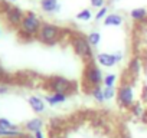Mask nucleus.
<instances>
[{
	"instance_id": "obj_1",
	"label": "nucleus",
	"mask_w": 147,
	"mask_h": 138,
	"mask_svg": "<svg viewBox=\"0 0 147 138\" xmlns=\"http://www.w3.org/2000/svg\"><path fill=\"white\" fill-rule=\"evenodd\" d=\"M42 20L40 17L35 13V12H26L25 13V17L18 29V36L20 40H25V42H29V40H33L38 38V33L40 30V26H42Z\"/></svg>"
},
{
	"instance_id": "obj_2",
	"label": "nucleus",
	"mask_w": 147,
	"mask_h": 138,
	"mask_svg": "<svg viewBox=\"0 0 147 138\" xmlns=\"http://www.w3.org/2000/svg\"><path fill=\"white\" fill-rule=\"evenodd\" d=\"M102 82H104V75L100 65L95 60L85 63L84 71H82V81H81L82 89L87 94H91V91L97 86H101Z\"/></svg>"
},
{
	"instance_id": "obj_3",
	"label": "nucleus",
	"mask_w": 147,
	"mask_h": 138,
	"mask_svg": "<svg viewBox=\"0 0 147 138\" xmlns=\"http://www.w3.org/2000/svg\"><path fill=\"white\" fill-rule=\"evenodd\" d=\"M66 32H69L68 29H63L55 23L51 22H43L40 26V30L38 33V40L46 46H53L59 42H62V39L66 36Z\"/></svg>"
},
{
	"instance_id": "obj_4",
	"label": "nucleus",
	"mask_w": 147,
	"mask_h": 138,
	"mask_svg": "<svg viewBox=\"0 0 147 138\" xmlns=\"http://www.w3.org/2000/svg\"><path fill=\"white\" fill-rule=\"evenodd\" d=\"M69 45L72 46L75 55L84 62V63H88L91 60H94V48L88 43L87 40V36L80 33V32H74L69 35Z\"/></svg>"
},
{
	"instance_id": "obj_5",
	"label": "nucleus",
	"mask_w": 147,
	"mask_h": 138,
	"mask_svg": "<svg viewBox=\"0 0 147 138\" xmlns=\"http://www.w3.org/2000/svg\"><path fill=\"white\" fill-rule=\"evenodd\" d=\"M43 86L49 92H59V94H65L68 96L74 92H77V82H74L65 76H61V75L49 76L45 81Z\"/></svg>"
},
{
	"instance_id": "obj_6",
	"label": "nucleus",
	"mask_w": 147,
	"mask_h": 138,
	"mask_svg": "<svg viewBox=\"0 0 147 138\" xmlns=\"http://www.w3.org/2000/svg\"><path fill=\"white\" fill-rule=\"evenodd\" d=\"M117 104L123 109H130L134 105V88L130 82H123L117 88V95H115Z\"/></svg>"
},
{
	"instance_id": "obj_7",
	"label": "nucleus",
	"mask_w": 147,
	"mask_h": 138,
	"mask_svg": "<svg viewBox=\"0 0 147 138\" xmlns=\"http://www.w3.org/2000/svg\"><path fill=\"white\" fill-rule=\"evenodd\" d=\"M23 17H25V12L18 6H10L5 13V19H6L7 26L12 27V29H16V30L19 29Z\"/></svg>"
},
{
	"instance_id": "obj_8",
	"label": "nucleus",
	"mask_w": 147,
	"mask_h": 138,
	"mask_svg": "<svg viewBox=\"0 0 147 138\" xmlns=\"http://www.w3.org/2000/svg\"><path fill=\"white\" fill-rule=\"evenodd\" d=\"M95 59H97V63L100 66H102V68H114L118 63L117 59L114 58V55L108 53V52H100L95 56Z\"/></svg>"
},
{
	"instance_id": "obj_9",
	"label": "nucleus",
	"mask_w": 147,
	"mask_h": 138,
	"mask_svg": "<svg viewBox=\"0 0 147 138\" xmlns=\"http://www.w3.org/2000/svg\"><path fill=\"white\" fill-rule=\"evenodd\" d=\"M141 71H143V62H141V59L138 56L131 58V60L128 62V66H127V74L133 79H136L141 74Z\"/></svg>"
},
{
	"instance_id": "obj_10",
	"label": "nucleus",
	"mask_w": 147,
	"mask_h": 138,
	"mask_svg": "<svg viewBox=\"0 0 147 138\" xmlns=\"http://www.w3.org/2000/svg\"><path fill=\"white\" fill-rule=\"evenodd\" d=\"M28 104H29V107L32 108L33 112H36V114L45 112L46 102H45V99H42L40 96H38V95H30V96L28 98Z\"/></svg>"
},
{
	"instance_id": "obj_11",
	"label": "nucleus",
	"mask_w": 147,
	"mask_h": 138,
	"mask_svg": "<svg viewBox=\"0 0 147 138\" xmlns=\"http://www.w3.org/2000/svg\"><path fill=\"white\" fill-rule=\"evenodd\" d=\"M61 7L59 0H40V9L45 13H59Z\"/></svg>"
},
{
	"instance_id": "obj_12",
	"label": "nucleus",
	"mask_w": 147,
	"mask_h": 138,
	"mask_svg": "<svg viewBox=\"0 0 147 138\" xmlns=\"http://www.w3.org/2000/svg\"><path fill=\"white\" fill-rule=\"evenodd\" d=\"M68 99V95L65 94H59V92H51L49 95L45 96V102L51 107H56V105H61L63 102H66Z\"/></svg>"
},
{
	"instance_id": "obj_13",
	"label": "nucleus",
	"mask_w": 147,
	"mask_h": 138,
	"mask_svg": "<svg viewBox=\"0 0 147 138\" xmlns=\"http://www.w3.org/2000/svg\"><path fill=\"white\" fill-rule=\"evenodd\" d=\"M43 125H45L43 119L36 117V118H32V119H29L28 122H25V129H26L28 132H30V134H35V132H38V131H42Z\"/></svg>"
},
{
	"instance_id": "obj_14",
	"label": "nucleus",
	"mask_w": 147,
	"mask_h": 138,
	"mask_svg": "<svg viewBox=\"0 0 147 138\" xmlns=\"http://www.w3.org/2000/svg\"><path fill=\"white\" fill-rule=\"evenodd\" d=\"M104 26H113V27H120L124 23V17L120 13H108V16L102 20Z\"/></svg>"
},
{
	"instance_id": "obj_15",
	"label": "nucleus",
	"mask_w": 147,
	"mask_h": 138,
	"mask_svg": "<svg viewBox=\"0 0 147 138\" xmlns=\"http://www.w3.org/2000/svg\"><path fill=\"white\" fill-rule=\"evenodd\" d=\"M130 17L134 22H137V23L144 22L147 19V9L146 7H136V9H133L130 12Z\"/></svg>"
},
{
	"instance_id": "obj_16",
	"label": "nucleus",
	"mask_w": 147,
	"mask_h": 138,
	"mask_svg": "<svg viewBox=\"0 0 147 138\" xmlns=\"http://www.w3.org/2000/svg\"><path fill=\"white\" fill-rule=\"evenodd\" d=\"M101 39H102V36H101V33L97 32V30H91V32L87 35V40H88V43H90L92 48H98L100 43H101Z\"/></svg>"
},
{
	"instance_id": "obj_17",
	"label": "nucleus",
	"mask_w": 147,
	"mask_h": 138,
	"mask_svg": "<svg viewBox=\"0 0 147 138\" xmlns=\"http://www.w3.org/2000/svg\"><path fill=\"white\" fill-rule=\"evenodd\" d=\"M63 127L65 125L61 118H52L49 121V131H52V132H62Z\"/></svg>"
},
{
	"instance_id": "obj_18",
	"label": "nucleus",
	"mask_w": 147,
	"mask_h": 138,
	"mask_svg": "<svg viewBox=\"0 0 147 138\" xmlns=\"http://www.w3.org/2000/svg\"><path fill=\"white\" fill-rule=\"evenodd\" d=\"M91 95H92V98H94L98 104H104V102L107 101V98H105V95H104V89H102V86H97V88H94V89L91 91Z\"/></svg>"
},
{
	"instance_id": "obj_19",
	"label": "nucleus",
	"mask_w": 147,
	"mask_h": 138,
	"mask_svg": "<svg viewBox=\"0 0 147 138\" xmlns=\"http://www.w3.org/2000/svg\"><path fill=\"white\" fill-rule=\"evenodd\" d=\"M92 17H94V15H92L91 9H82V10L78 12L77 16H75V19L80 20V22H90Z\"/></svg>"
},
{
	"instance_id": "obj_20",
	"label": "nucleus",
	"mask_w": 147,
	"mask_h": 138,
	"mask_svg": "<svg viewBox=\"0 0 147 138\" xmlns=\"http://www.w3.org/2000/svg\"><path fill=\"white\" fill-rule=\"evenodd\" d=\"M19 128L16 124H13L10 119L5 118V117H0V129L2 131H7V129H16Z\"/></svg>"
},
{
	"instance_id": "obj_21",
	"label": "nucleus",
	"mask_w": 147,
	"mask_h": 138,
	"mask_svg": "<svg viewBox=\"0 0 147 138\" xmlns=\"http://www.w3.org/2000/svg\"><path fill=\"white\" fill-rule=\"evenodd\" d=\"M130 112H131V115L134 118H141L143 114H144V108H143V105L140 102H134V105L130 108Z\"/></svg>"
},
{
	"instance_id": "obj_22",
	"label": "nucleus",
	"mask_w": 147,
	"mask_h": 138,
	"mask_svg": "<svg viewBox=\"0 0 147 138\" xmlns=\"http://www.w3.org/2000/svg\"><path fill=\"white\" fill-rule=\"evenodd\" d=\"M108 6H104V7H101V9H98V12L94 15V19H95V22H101V20H104L107 16H108Z\"/></svg>"
},
{
	"instance_id": "obj_23",
	"label": "nucleus",
	"mask_w": 147,
	"mask_h": 138,
	"mask_svg": "<svg viewBox=\"0 0 147 138\" xmlns=\"http://www.w3.org/2000/svg\"><path fill=\"white\" fill-rule=\"evenodd\" d=\"M117 82V75L115 74H107L104 75V86H115Z\"/></svg>"
},
{
	"instance_id": "obj_24",
	"label": "nucleus",
	"mask_w": 147,
	"mask_h": 138,
	"mask_svg": "<svg viewBox=\"0 0 147 138\" xmlns=\"http://www.w3.org/2000/svg\"><path fill=\"white\" fill-rule=\"evenodd\" d=\"M102 89H104V95H105L107 101L113 99V98L117 95V89H115V86H104Z\"/></svg>"
},
{
	"instance_id": "obj_25",
	"label": "nucleus",
	"mask_w": 147,
	"mask_h": 138,
	"mask_svg": "<svg viewBox=\"0 0 147 138\" xmlns=\"http://www.w3.org/2000/svg\"><path fill=\"white\" fill-rule=\"evenodd\" d=\"M90 2H91V6H92V7H95V9H101V7L105 6L107 0H90Z\"/></svg>"
},
{
	"instance_id": "obj_26",
	"label": "nucleus",
	"mask_w": 147,
	"mask_h": 138,
	"mask_svg": "<svg viewBox=\"0 0 147 138\" xmlns=\"http://www.w3.org/2000/svg\"><path fill=\"white\" fill-rule=\"evenodd\" d=\"M49 138H66L62 132H52L49 131Z\"/></svg>"
},
{
	"instance_id": "obj_27",
	"label": "nucleus",
	"mask_w": 147,
	"mask_h": 138,
	"mask_svg": "<svg viewBox=\"0 0 147 138\" xmlns=\"http://www.w3.org/2000/svg\"><path fill=\"white\" fill-rule=\"evenodd\" d=\"M7 92H9V85L0 84V95H6Z\"/></svg>"
},
{
	"instance_id": "obj_28",
	"label": "nucleus",
	"mask_w": 147,
	"mask_h": 138,
	"mask_svg": "<svg viewBox=\"0 0 147 138\" xmlns=\"http://www.w3.org/2000/svg\"><path fill=\"white\" fill-rule=\"evenodd\" d=\"M6 74H7V72H6V69H5V68H3L2 65H0V81L3 79V76H5Z\"/></svg>"
},
{
	"instance_id": "obj_29",
	"label": "nucleus",
	"mask_w": 147,
	"mask_h": 138,
	"mask_svg": "<svg viewBox=\"0 0 147 138\" xmlns=\"http://www.w3.org/2000/svg\"><path fill=\"white\" fill-rule=\"evenodd\" d=\"M33 137H35V138H45V134H43L42 131H38V132L33 134Z\"/></svg>"
},
{
	"instance_id": "obj_30",
	"label": "nucleus",
	"mask_w": 147,
	"mask_h": 138,
	"mask_svg": "<svg viewBox=\"0 0 147 138\" xmlns=\"http://www.w3.org/2000/svg\"><path fill=\"white\" fill-rule=\"evenodd\" d=\"M141 119H143V122H144V124H147V111H144V114H143Z\"/></svg>"
},
{
	"instance_id": "obj_31",
	"label": "nucleus",
	"mask_w": 147,
	"mask_h": 138,
	"mask_svg": "<svg viewBox=\"0 0 147 138\" xmlns=\"http://www.w3.org/2000/svg\"><path fill=\"white\" fill-rule=\"evenodd\" d=\"M19 138H35V137H33V135H29V134H25V132H23V134H22Z\"/></svg>"
},
{
	"instance_id": "obj_32",
	"label": "nucleus",
	"mask_w": 147,
	"mask_h": 138,
	"mask_svg": "<svg viewBox=\"0 0 147 138\" xmlns=\"http://www.w3.org/2000/svg\"><path fill=\"white\" fill-rule=\"evenodd\" d=\"M110 2H111V3H120L121 0H110Z\"/></svg>"
},
{
	"instance_id": "obj_33",
	"label": "nucleus",
	"mask_w": 147,
	"mask_h": 138,
	"mask_svg": "<svg viewBox=\"0 0 147 138\" xmlns=\"http://www.w3.org/2000/svg\"><path fill=\"white\" fill-rule=\"evenodd\" d=\"M7 2H9V3H15V2H16V0H7Z\"/></svg>"
},
{
	"instance_id": "obj_34",
	"label": "nucleus",
	"mask_w": 147,
	"mask_h": 138,
	"mask_svg": "<svg viewBox=\"0 0 147 138\" xmlns=\"http://www.w3.org/2000/svg\"><path fill=\"white\" fill-rule=\"evenodd\" d=\"M0 35H2V30H0Z\"/></svg>"
},
{
	"instance_id": "obj_35",
	"label": "nucleus",
	"mask_w": 147,
	"mask_h": 138,
	"mask_svg": "<svg viewBox=\"0 0 147 138\" xmlns=\"http://www.w3.org/2000/svg\"><path fill=\"white\" fill-rule=\"evenodd\" d=\"M0 138H2V137H0Z\"/></svg>"
}]
</instances>
